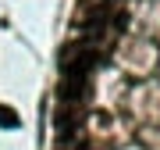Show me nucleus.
Returning a JSON list of instances; mask_svg holds the SVG:
<instances>
[{
  "instance_id": "obj_1",
  "label": "nucleus",
  "mask_w": 160,
  "mask_h": 150,
  "mask_svg": "<svg viewBox=\"0 0 160 150\" xmlns=\"http://www.w3.org/2000/svg\"><path fill=\"white\" fill-rule=\"evenodd\" d=\"M96 61H100V54L92 46H75L71 54H64V75H89Z\"/></svg>"
},
{
  "instance_id": "obj_2",
  "label": "nucleus",
  "mask_w": 160,
  "mask_h": 150,
  "mask_svg": "<svg viewBox=\"0 0 160 150\" xmlns=\"http://www.w3.org/2000/svg\"><path fill=\"white\" fill-rule=\"evenodd\" d=\"M57 93H61V104H78L86 97V75H64Z\"/></svg>"
},
{
  "instance_id": "obj_3",
  "label": "nucleus",
  "mask_w": 160,
  "mask_h": 150,
  "mask_svg": "<svg viewBox=\"0 0 160 150\" xmlns=\"http://www.w3.org/2000/svg\"><path fill=\"white\" fill-rule=\"evenodd\" d=\"M53 125H57V136H68L78 125V104H61L57 115H53Z\"/></svg>"
},
{
  "instance_id": "obj_4",
  "label": "nucleus",
  "mask_w": 160,
  "mask_h": 150,
  "mask_svg": "<svg viewBox=\"0 0 160 150\" xmlns=\"http://www.w3.org/2000/svg\"><path fill=\"white\" fill-rule=\"evenodd\" d=\"M18 125H22L18 111H14V107H7V104H0V129H18Z\"/></svg>"
}]
</instances>
